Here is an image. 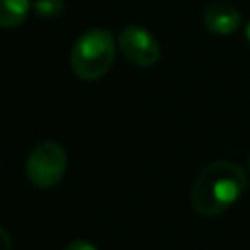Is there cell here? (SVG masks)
I'll list each match as a JSON object with an SVG mask.
<instances>
[{
	"instance_id": "2",
	"label": "cell",
	"mask_w": 250,
	"mask_h": 250,
	"mask_svg": "<svg viewBox=\"0 0 250 250\" xmlns=\"http://www.w3.org/2000/svg\"><path fill=\"white\" fill-rule=\"evenodd\" d=\"M117 41L107 29L84 31L70 49V68L80 80H98L115 61Z\"/></svg>"
},
{
	"instance_id": "1",
	"label": "cell",
	"mask_w": 250,
	"mask_h": 250,
	"mask_svg": "<svg viewBox=\"0 0 250 250\" xmlns=\"http://www.w3.org/2000/svg\"><path fill=\"white\" fill-rule=\"evenodd\" d=\"M246 189L244 170L230 160L207 164L191 186V207L203 217L225 213Z\"/></svg>"
},
{
	"instance_id": "4",
	"label": "cell",
	"mask_w": 250,
	"mask_h": 250,
	"mask_svg": "<svg viewBox=\"0 0 250 250\" xmlns=\"http://www.w3.org/2000/svg\"><path fill=\"white\" fill-rule=\"evenodd\" d=\"M117 47L129 62H133L135 66H143V68L154 66L160 61V53H162L156 37L141 25L123 27L117 37Z\"/></svg>"
},
{
	"instance_id": "7",
	"label": "cell",
	"mask_w": 250,
	"mask_h": 250,
	"mask_svg": "<svg viewBox=\"0 0 250 250\" xmlns=\"http://www.w3.org/2000/svg\"><path fill=\"white\" fill-rule=\"evenodd\" d=\"M33 12L43 18V20H53L59 18L64 10V0H35L33 2Z\"/></svg>"
},
{
	"instance_id": "3",
	"label": "cell",
	"mask_w": 250,
	"mask_h": 250,
	"mask_svg": "<svg viewBox=\"0 0 250 250\" xmlns=\"http://www.w3.org/2000/svg\"><path fill=\"white\" fill-rule=\"evenodd\" d=\"M66 150L55 141H41L37 143L25 160V174L27 180L41 189H49L57 186L66 174Z\"/></svg>"
},
{
	"instance_id": "9",
	"label": "cell",
	"mask_w": 250,
	"mask_h": 250,
	"mask_svg": "<svg viewBox=\"0 0 250 250\" xmlns=\"http://www.w3.org/2000/svg\"><path fill=\"white\" fill-rule=\"evenodd\" d=\"M0 250H12V236L4 227H0Z\"/></svg>"
},
{
	"instance_id": "5",
	"label": "cell",
	"mask_w": 250,
	"mask_h": 250,
	"mask_svg": "<svg viewBox=\"0 0 250 250\" xmlns=\"http://www.w3.org/2000/svg\"><path fill=\"white\" fill-rule=\"evenodd\" d=\"M203 23L217 35H230L242 25V16L232 4L215 2L203 10Z\"/></svg>"
},
{
	"instance_id": "11",
	"label": "cell",
	"mask_w": 250,
	"mask_h": 250,
	"mask_svg": "<svg viewBox=\"0 0 250 250\" xmlns=\"http://www.w3.org/2000/svg\"><path fill=\"white\" fill-rule=\"evenodd\" d=\"M248 168H250V158H248Z\"/></svg>"
},
{
	"instance_id": "6",
	"label": "cell",
	"mask_w": 250,
	"mask_h": 250,
	"mask_svg": "<svg viewBox=\"0 0 250 250\" xmlns=\"http://www.w3.org/2000/svg\"><path fill=\"white\" fill-rule=\"evenodd\" d=\"M31 10L29 0H0V27H18Z\"/></svg>"
},
{
	"instance_id": "8",
	"label": "cell",
	"mask_w": 250,
	"mask_h": 250,
	"mask_svg": "<svg viewBox=\"0 0 250 250\" xmlns=\"http://www.w3.org/2000/svg\"><path fill=\"white\" fill-rule=\"evenodd\" d=\"M62 250H98L90 240H82V238H78V240H72V242H68Z\"/></svg>"
},
{
	"instance_id": "10",
	"label": "cell",
	"mask_w": 250,
	"mask_h": 250,
	"mask_svg": "<svg viewBox=\"0 0 250 250\" xmlns=\"http://www.w3.org/2000/svg\"><path fill=\"white\" fill-rule=\"evenodd\" d=\"M244 35H246V39H248V43H250V21L244 25Z\"/></svg>"
}]
</instances>
